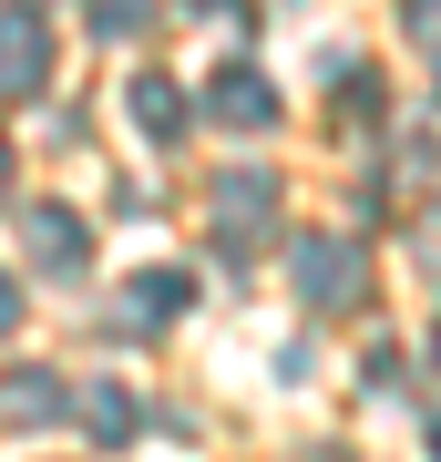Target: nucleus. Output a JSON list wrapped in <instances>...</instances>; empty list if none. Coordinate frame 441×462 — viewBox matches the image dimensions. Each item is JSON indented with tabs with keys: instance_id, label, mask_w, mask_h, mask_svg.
I'll return each mask as SVG.
<instances>
[{
	"instance_id": "4",
	"label": "nucleus",
	"mask_w": 441,
	"mask_h": 462,
	"mask_svg": "<svg viewBox=\"0 0 441 462\" xmlns=\"http://www.w3.org/2000/svg\"><path fill=\"white\" fill-rule=\"evenodd\" d=\"M206 114L226 124V134H267V124H278V93H267V72L226 62V72H216V83H206Z\"/></svg>"
},
{
	"instance_id": "8",
	"label": "nucleus",
	"mask_w": 441,
	"mask_h": 462,
	"mask_svg": "<svg viewBox=\"0 0 441 462\" xmlns=\"http://www.w3.org/2000/svg\"><path fill=\"white\" fill-rule=\"evenodd\" d=\"M62 411H72V391H62L51 370H11V380H0V421L41 431V421H62Z\"/></svg>"
},
{
	"instance_id": "5",
	"label": "nucleus",
	"mask_w": 441,
	"mask_h": 462,
	"mask_svg": "<svg viewBox=\"0 0 441 462\" xmlns=\"http://www.w3.org/2000/svg\"><path fill=\"white\" fill-rule=\"evenodd\" d=\"M21 236H32V267H51V278H72V267L93 257V226H82L72 206H32V216H21Z\"/></svg>"
},
{
	"instance_id": "3",
	"label": "nucleus",
	"mask_w": 441,
	"mask_h": 462,
	"mask_svg": "<svg viewBox=\"0 0 441 462\" xmlns=\"http://www.w3.org/2000/svg\"><path fill=\"white\" fill-rule=\"evenodd\" d=\"M185 298H196L185 267H144V278L114 298V329H124V339H154V319H185Z\"/></svg>"
},
{
	"instance_id": "1",
	"label": "nucleus",
	"mask_w": 441,
	"mask_h": 462,
	"mask_svg": "<svg viewBox=\"0 0 441 462\" xmlns=\"http://www.w3.org/2000/svg\"><path fill=\"white\" fill-rule=\"evenodd\" d=\"M298 298H308V309H360L370 298V257L349 247V236H308V247H298Z\"/></svg>"
},
{
	"instance_id": "11",
	"label": "nucleus",
	"mask_w": 441,
	"mask_h": 462,
	"mask_svg": "<svg viewBox=\"0 0 441 462\" xmlns=\"http://www.w3.org/2000/svg\"><path fill=\"white\" fill-rule=\"evenodd\" d=\"M0 196H11V144H0Z\"/></svg>"
},
{
	"instance_id": "12",
	"label": "nucleus",
	"mask_w": 441,
	"mask_h": 462,
	"mask_svg": "<svg viewBox=\"0 0 441 462\" xmlns=\"http://www.w3.org/2000/svg\"><path fill=\"white\" fill-rule=\"evenodd\" d=\"M298 462H349V452H298Z\"/></svg>"
},
{
	"instance_id": "10",
	"label": "nucleus",
	"mask_w": 441,
	"mask_h": 462,
	"mask_svg": "<svg viewBox=\"0 0 441 462\" xmlns=\"http://www.w3.org/2000/svg\"><path fill=\"white\" fill-rule=\"evenodd\" d=\"M11 329H21V288L0 278V339H11Z\"/></svg>"
},
{
	"instance_id": "9",
	"label": "nucleus",
	"mask_w": 441,
	"mask_h": 462,
	"mask_svg": "<svg viewBox=\"0 0 441 462\" xmlns=\"http://www.w3.org/2000/svg\"><path fill=\"white\" fill-rule=\"evenodd\" d=\"M82 421H93V442H133V431H144V401H133L124 380H93V391H82Z\"/></svg>"
},
{
	"instance_id": "6",
	"label": "nucleus",
	"mask_w": 441,
	"mask_h": 462,
	"mask_svg": "<svg viewBox=\"0 0 441 462\" xmlns=\"http://www.w3.org/2000/svg\"><path fill=\"white\" fill-rule=\"evenodd\" d=\"M216 216H226V247H236V236H267V216H278V175H267V165L226 175V185H216Z\"/></svg>"
},
{
	"instance_id": "2",
	"label": "nucleus",
	"mask_w": 441,
	"mask_h": 462,
	"mask_svg": "<svg viewBox=\"0 0 441 462\" xmlns=\"http://www.w3.org/2000/svg\"><path fill=\"white\" fill-rule=\"evenodd\" d=\"M51 83V21L32 0H11L0 11V93H41Z\"/></svg>"
},
{
	"instance_id": "7",
	"label": "nucleus",
	"mask_w": 441,
	"mask_h": 462,
	"mask_svg": "<svg viewBox=\"0 0 441 462\" xmlns=\"http://www.w3.org/2000/svg\"><path fill=\"white\" fill-rule=\"evenodd\" d=\"M124 114H133V134H154V144H175L185 124H196V103H185L164 72H133V93H124Z\"/></svg>"
}]
</instances>
